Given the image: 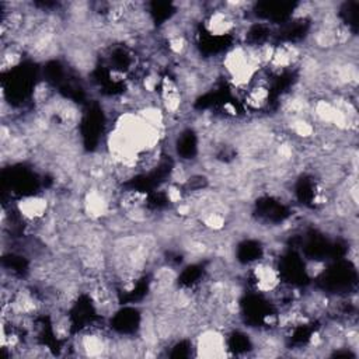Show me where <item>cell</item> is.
<instances>
[{
  "instance_id": "cell-1",
  "label": "cell",
  "mask_w": 359,
  "mask_h": 359,
  "mask_svg": "<svg viewBox=\"0 0 359 359\" xmlns=\"http://www.w3.org/2000/svg\"><path fill=\"white\" fill-rule=\"evenodd\" d=\"M227 340L220 330L207 329L196 338V355L204 358H216L225 356L227 349Z\"/></svg>"
},
{
  "instance_id": "cell-2",
  "label": "cell",
  "mask_w": 359,
  "mask_h": 359,
  "mask_svg": "<svg viewBox=\"0 0 359 359\" xmlns=\"http://www.w3.org/2000/svg\"><path fill=\"white\" fill-rule=\"evenodd\" d=\"M313 268H317V262L316 261L313 262ZM322 271H323V267H320V269H314L313 272H314V275H316V274H318V272H322Z\"/></svg>"
}]
</instances>
